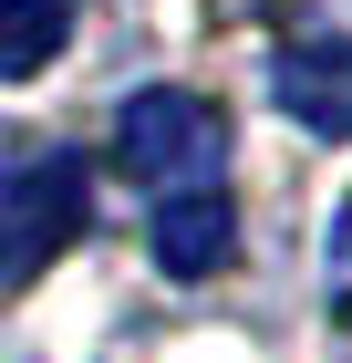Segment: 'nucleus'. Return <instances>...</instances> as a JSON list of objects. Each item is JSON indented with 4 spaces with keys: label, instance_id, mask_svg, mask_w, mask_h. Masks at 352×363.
<instances>
[{
    "label": "nucleus",
    "instance_id": "1",
    "mask_svg": "<svg viewBox=\"0 0 352 363\" xmlns=\"http://www.w3.org/2000/svg\"><path fill=\"white\" fill-rule=\"evenodd\" d=\"M114 167L135 177V187L176 197V187H217L228 167V114L187 84H145L135 104L114 114Z\"/></svg>",
    "mask_w": 352,
    "mask_h": 363
},
{
    "label": "nucleus",
    "instance_id": "2",
    "mask_svg": "<svg viewBox=\"0 0 352 363\" xmlns=\"http://www.w3.org/2000/svg\"><path fill=\"white\" fill-rule=\"evenodd\" d=\"M93 218V187H83V156H31V167L0 177V291L11 280H42Z\"/></svg>",
    "mask_w": 352,
    "mask_h": 363
},
{
    "label": "nucleus",
    "instance_id": "3",
    "mask_svg": "<svg viewBox=\"0 0 352 363\" xmlns=\"http://www.w3.org/2000/svg\"><path fill=\"white\" fill-rule=\"evenodd\" d=\"M270 94H280V114H290L300 135L352 145V31H311V42H290V52L270 62Z\"/></svg>",
    "mask_w": 352,
    "mask_h": 363
},
{
    "label": "nucleus",
    "instance_id": "4",
    "mask_svg": "<svg viewBox=\"0 0 352 363\" xmlns=\"http://www.w3.org/2000/svg\"><path fill=\"white\" fill-rule=\"evenodd\" d=\"M145 250H156L166 280L228 270V250H239V197H228V187H176V197L156 208V228H145Z\"/></svg>",
    "mask_w": 352,
    "mask_h": 363
},
{
    "label": "nucleus",
    "instance_id": "5",
    "mask_svg": "<svg viewBox=\"0 0 352 363\" xmlns=\"http://www.w3.org/2000/svg\"><path fill=\"white\" fill-rule=\"evenodd\" d=\"M62 42H73V11H62V0H0V84L52 73Z\"/></svg>",
    "mask_w": 352,
    "mask_h": 363
},
{
    "label": "nucleus",
    "instance_id": "6",
    "mask_svg": "<svg viewBox=\"0 0 352 363\" xmlns=\"http://www.w3.org/2000/svg\"><path fill=\"white\" fill-rule=\"evenodd\" d=\"M322 301L331 322H352V197L331 208V239H322Z\"/></svg>",
    "mask_w": 352,
    "mask_h": 363
}]
</instances>
